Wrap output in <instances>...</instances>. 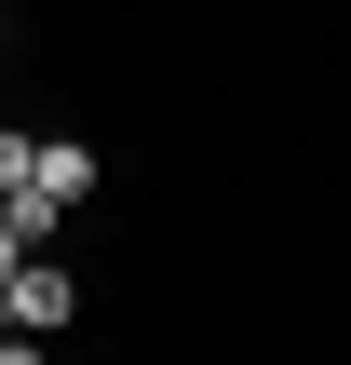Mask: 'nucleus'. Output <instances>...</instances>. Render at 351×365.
<instances>
[{
  "instance_id": "obj_3",
  "label": "nucleus",
  "mask_w": 351,
  "mask_h": 365,
  "mask_svg": "<svg viewBox=\"0 0 351 365\" xmlns=\"http://www.w3.org/2000/svg\"><path fill=\"white\" fill-rule=\"evenodd\" d=\"M0 365H41V339H14V325H0Z\"/></svg>"
},
{
  "instance_id": "obj_1",
  "label": "nucleus",
  "mask_w": 351,
  "mask_h": 365,
  "mask_svg": "<svg viewBox=\"0 0 351 365\" xmlns=\"http://www.w3.org/2000/svg\"><path fill=\"white\" fill-rule=\"evenodd\" d=\"M68 312H81V284H68V271H54V257H27V271H14V284H0V325H14V339H54V325H68Z\"/></svg>"
},
{
  "instance_id": "obj_2",
  "label": "nucleus",
  "mask_w": 351,
  "mask_h": 365,
  "mask_svg": "<svg viewBox=\"0 0 351 365\" xmlns=\"http://www.w3.org/2000/svg\"><path fill=\"white\" fill-rule=\"evenodd\" d=\"M27 190H54V203L81 217V203H95V149H81V135H27Z\"/></svg>"
}]
</instances>
